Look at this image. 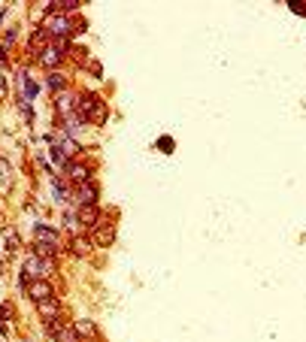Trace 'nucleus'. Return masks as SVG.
<instances>
[{
  "instance_id": "27",
  "label": "nucleus",
  "mask_w": 306,
  "mask_h": 342,
  "mask_svg": "<svg viewBox=\"0 0 306 342\" xmlns=\"http://www.w3.org/2000/svg\"><path fill=\"white\" fill-rule=\"evenodd\" d=\"M291 12H300V15H306V6H303V3H291Z\"/></svg>"
},
{
  "instance_id": "22",
  "label": "nucleus",
  "mask_w": 306,
  "mask_h": 342,
  "mask_svg": "<svg viewBox=\"0 0 306 342\" xmlns=\"http://www.w3.org/2000/svg\"><path fill=\"white\" fill-rule=\"evenodd\" d=\"M88 248H91V242H88V240H79V237L73 240V251H76V254H85Z\"/></svg>"
},
{
  "instance_id": "17",
  "label": "nucleus",
  "mask_w": 306,
  "mask_h": 342,
  "mask_svg": "<svg viewBox=\"0 0 306 342\" xmlns=\"http://www.w3.org/2000/svg\"><path fill=\"white\" fill-rule=\"evenodd\" d=\"M115 240V227H112V224H106V227H97V230H94V242H97V245H109V242Z\"/></svg>"
},
{
  "instance_id": "9",
  "label": "nucleus",
  "mask_w": 306,
  "mask_h": 342,
  "mask_svg": "<svg viewBox=\"0 0 306 342\" xmlns=\"http://www.w3.org/2000/svg\"><path fill=\"white\" fill-rule=\"evenodd\" d=\"M34 237H36V242H52V245H58V230H52V227H46V224H39V221H34Z\"/></svg>"
},
{
  "instance_id": "11",
  "label": "nucleus",
  "mask_w": 306,
  "mask_h": 342,
  "mask_svg": "<svg viewBox=\"0 0 306 342\" xmlns=\"http://www.w3.org/2000/svg\"><path fill=\"white\" fill-rule=\"evenodd\" d=\"M55 109H58V112H61V115H73V109H76V97H73V94H70V91H61V97H58V100H55Z\"/></svg>"
},
{
  "instance_id": "3",
  "label": "nucleus",
  "mask_w": 306,
  "mask_h": 342,
  "mask_svg": "<svg viewBox=\"0 0 306 342\" xmlns=\"http://www.w3.org/2000/svg\"><path fill=\"white\" fill-rule=\"evenodd\" d=\"M79 28L85 31V25H73L67 15H52L49 25H46V31H49L52 36H58V39H67V36L73 34V31H79Z\"/></svg>"
},
{
  "instance_id": "19",
  "label": "nucleus",
  "mask_w": 306,
  "mask_h": 342,
  "mask_svg": "<svg viewBox=\"0 0 306 342\" xmlns=\"http://www.w3.org/2000/svg\"><path fill=\"white\" fill-rule=\"evenodd\" d=\"M52 194H55V203H64V200H67V188H64V182L52 179Z\"/></svg>"
},
{
  "instance_id": "20",
  "label": "nucleus",
  "mask_w": 306,
  "mask_h": 342,
  "mask_svg": "<svg viewBox=\"0 0 306 342\" xmlns=\"http://www.w3.org/2000/svg\"><path fill=\"white\" fill-rule=\"evenodd\" d=\"M3 237H6V248H9V251H15V248H18V233H15V230H9V227H6V233H3Z\"/></svg>"
},
{
  "instance_id": "23",
  "label": "nucleus",
  "mask_w": 306,
  "mask_h": 342,
  "mask_svg": "<svg viewBox=\"0 0 306 342\" xmlns=\"http://www.w3.org/2000/svg\"><path fill=\"white\" fill-rule=\"evenodd\" d=\"M9 185V173H6V161L0 158V188H6Z\"/></svg>"
},
{
  "instance_id": "6",
  "label": "nucleus",
  "mask_w": 306,
  "mask_h": 342,
  "mask_svg": "<svg viewBox=\"0 0 306 342\" xmlns=\"http://www.w3.org/2000/svg\"><path fill=\"white\" fill-rule=\"evenodd\" d=\"M76 218H79V224L88 227V230H97V227H100V209H97V206H76Z\"/></svg>"
},
{
  "instance_id": "2",
  "label": "nucleus",
  "mask_w": 306,
  "mask_h": 342,
  "mask_svg": "<svg viewBox=\"0 0 306 342\" xmlns=\"http://www.w3.org/2000/svg\"><path fill=\"white\" fill-rule=\"evenodd\" d=\"M52 270H55V261H46V258H36V254H31V258H28V261H25V279H28V282H31V279H46V275L52 273Z\"/></svg>"
},
{
  "instance_id": "12",
  "label": "nucleus",
  "mask_w": 306,
  "mask_h": 342,
  "mask_svg": "<svg viewBox=\"0 0 306 342\" xmlns=\"http://www.w3.org/2000/svg\"><path fill=\"white\" fill-rule=\"evenodd\" d=\"M73 9H79V0H61V3H49V6H46L49 15H67Z\"/></svg>"
},
{
  "instance_id": "13",
  "label": "nucleus",
  "mask_w": 306,
  "mask_h": 342,
  "mask_svg": "<svg viewBox=\"0 0 306 342\" xmlns=\"http://www.w3.org/2000/svg\"><path fill=\"white\" fill-rule=\"evenodd\" d=\"M46 46H52V34H49L46 28H39V31L31 36V52H36V55H39V52H43Z\"/></svg>"
},
{
  "instance_id": "1",
  "label": "nucleus",
  "mask_w": 306,
  "mask_h": 342,
  "mask_svg": "<svg viewBox=\"0 0 306 342\" xmlns=\"http://www.w3.org/2000/svg\"><path fill=\"white\" fill-rule=\"evenodd\" d=\"M106 115V106L97 94H79L76 97V109H73V118H79V124H88V121H103Z\"/></svg>"
},
{
  "instance_id": "26",
  "label": "nucleus",
  "mask_w": 306,
  "mask_h": 342,
  "mask_svg": "<svg viewBox=\"0 0 306 342\" xmlns=\"http://www.w3.org/2000/svg\"><path fill=\"white\" fill-rule=\"evenodd\" d=\"M158 145H161V152H173V139L170 137H161L158 139Z\"/></svg>"
},
{
  "instance_id": "18",
  "label": "nucleus",
  "mask_w": 306,
  "mask_h": 342,
  "mask_svg": "<svg viewBox=\"0 0 306 342\" xmlns=\"http://www.w3.org/2000/svg\"><path fill=\"white\" fill-rule=\"evenodd\" d=\"M46 85L58 94V91H64V88H67V79H64L61 73H55V70H52V73H49V79H46Z\"/></svg>"
},
{
  "instance_id": "15",
  "label": "nucleus",
  "mask_w": 306,
  "mask_h": 342,
  "mask_svg": "<svg viewBox=\"0 0 306 342\" xmlns=\"http://www.w3.org/2000/svg\"><path fill=\"white\" fill-rule=\"evenodd\" d=\"M18 85H22V91H25V97H22V100H28V103L34 100L36 91H39V88H36V82L28 76V73H18Z\"/></svg>"
},
{
  "instance_id": "25",
  "label": "nucleus",
  "mask_w": 306,
  "mask_h": 342,
  "mask_svg": "<svg viewBox=\"0 0 306 342\" xmlns=\"http://www.w3.org/2000/svg\"><path fill=\"white\" fill-rule=\"evenodd\" d=\"M18 109H22V115H25L28 121H34V112H31V106H28V100H18Z\"/></svg>"
},
{
  "instance_id": "5",
  "label": "nucleus",
  "mask_w": 306,
  "mask_h": 342,
  "mask_svg": "<svg viewBox=\"0 0 306 342\" xmlns=\"http://www.w3.org/2000/svg\"><path fill=\"white\" fill-rule=\"evenodd\" d=\"M73 203L76 206H97V185L94 182H82L73 188Z\"/></svg>"
},
{
  "instance_id": "28",
  "label": "nucleus",
  "mask_w": 306,
  "mask_h": 342,
  "mask_svg": "<svg viewBox=\"0 0 306 342\" xmlns=\"http://www.w3.org/2000/svg\"><path fill=\"white\" fill-rule=\"evenodd\" d=\"M3 58H6V49H0V61H3Z\"/></svg>"
},
{
  "instance_id": "4",
  "label": "nucleus",
  "mask_w": 306,
  "mask_h": 342,
  "mask_svg": "<svg viewBox=\"0 0 306 342\" xmlns=\"http://www.w3.org/2000/svg\"><path fill=\"white\" fill-rule=\"evenodd\" d=\"M64 46H67V39H61V42H52V46H46L39 55H36V61L43 64V67L55 70L61 61H64Z\"/></svg>"
},
{
  "instance_id": "14",
  "label": "nucleus",
  "mask_w": 306,
  "mask_h": 342,
  "mask_svg": "<svg viewBox=\"0 0 306 342\" xmlns=\"http://www.w3.org/2000/svg\"><path fill=\"white\" fill-rule=\"evenodd\" d=\"M67 176L76 182V185L91 182V170H88V167H82V164H67Z\"/></svg>"
},
{
  "instance_id": "7",
  "label": "nucleus",
  "mask_w": 306,
  "mask_h": 342,
  "mask_svg": "<svg viewBox=\"0 0 306 342\" xmlns=\"http://www.w3.org/2000/svg\"><path fill=\"white\" fill-rule=\"evenodd\" d=\"M28 294H31V300H49V297H55V288L46 282V279H36V282H31L28 285Z\"/></svg>"
},
{
  "instance_id": "16",
  "label": "nucleus",
  "mask_w": 306,
  "mask_h": 342,
  "mask_svg": "<svg viewBox=\"0 0 306 342\" xmlns=\"http://www.w3.org/2000/svg\"><path fill=\"white\" fill-rule=\"evenodd\" d=\"M61 245H52V242H34V254L36 258H46V261H55Z\"/></svg>"
},
{
  "instance_id": "10",
  "label": "nucleus",
  "mask_w": 306,
  "mask_h": 342,
  "mask_svg": "<svg viewBox=\"0 0 306 342\" xmlns=\"http://www.w3.org/2000/svg\"><path fill=\"white\" fill-rule=\"evenodd\" d=\"M36 309H39V315H43L46 321L58 318V312H61V306H58V300H55V297H49V300H39V303H36Z\"/></svg>"
},
{
  "instance_id": "8",
  "label": "nucleus",
  "mask_w": 306,
  "mask_h": 342,
  "mask_svg": "<svg viewBox=\"0 0 306 342\" xmlns=\"http://www.w3.org/2000/svg\"><path fill=\"white\" fill-rule=\"evenodd\" d=\"M49 139H52V145H58V148H61L64 155H76V152H79L76 139H73V137H67V134H61V131H58V134H52Z\"/></svg>"
},
{
  "instance_id": "21",
  "label": "nucleus",
  "mask_w": 306,
  "mask_h": 342,
  "mask_svg": "<svg viewBox=\"0 0 306 342\" xmlns=\"http://www.w3.org/2000/svg\"><path fill=\"white\" fill-rule=\"evenodd\" d=\"M52 161H55V164H61V167H67V164H70L67 155H64V152H61L58 145H52Z\"/></svg>"
},
{
  "instance_id": "24",
  "label": "nucleus",
  "mask_w": 306,
  "mask_h": 342,
  "mask_svg": "<svg viewBox=\"0 0 306 342\" xmlns=\"http://www.w3.org/2000/svg\"><path fill=\"white\" fill-rule=\"evenodd\" d=\"M76 333H94V324H88V321H76Z\"/></svg>"
}]
</instances>
